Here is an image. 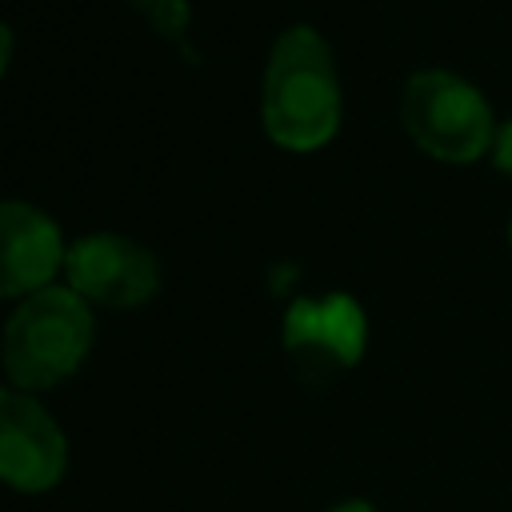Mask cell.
Returning a JSON list of instances; mask_svg holds the SVG:
<instances>
[{
	"label": "cell",
	"mask_w": 512,
	"mask_h": 512,
	"mask_svg": "<svg viewBox=\"0 0 512 512\" xmlns=\"http://www.w3.org/2000/svg\"><path fill=\"white\" fill-rule=\"evenodd\" d=\"M64 240L52 216L32 204H0V300L32 296L52 284L64 264Z\"/></svg>",
	"instance_id": "obj_7"
},
{
	"label": "cell",
	"mask_w": 512,
	"mask_h": 512,
	"mask_svg": "<svg viewBox=\"0 0 512 512\" xmlns=\"http://www.w3.org/2000/svg\"><path fill=\"white\" fill-rule=\"evenodd\" d=\"M8 60H12V32H8V24H0V76H4Z\"/></svg>",
	"instance_id": "obj_10"
},
{
	"label": "cell",
	"mask_w": 512,
	"mask_h": 512,
	"mask_svg": "<svg viewBox=\"0 0 512 512\" xmlns=\"http://www.w3.org/2000/svg\"><path fill=\"white\" fill-rule=\"evenodd\" d=\"M332 512H376L368 500H344V504H336Z\"/></svg>",
	"instance_id": "obj_11"
},
{
	"label": "cell",
	"mask_w": 512,
	"mask_h": 512,
	"mask_svg": "<svg viewBox=\"0 0 512 512\" xmlns=\"http://www.w3.org/2000/svg\"><path fill=\"white\" fill-rule=\"evenodd\" d=\"M400 124L408 140L444 164H472L496 144V112L488 96L448 68H420L400 92Z\"/></svg>",
	"instance_id": "obj_3"
},
{
	"label": "cell",
	"mask_w": 512,
	"mask_h": 512,
	"mask_svg": "<svg viewBox=\"0 0 512 512\" xmlns=\"http://www.w3.org/2000/svg\"><path fill=\"white\" fill-rule=\"evenodd\" d=\"M508 244H512V224H508Z\"/></svg>",
	"instance_id": "obj_12"
},
{
	"label": "cell",
	"mask_w": 512,
	"mask_h": 512,
	"mask_svg": "<svg viewBox=\"0 0 512 512\" xmlns=\"http://www.w3.org/2000/svg\"><path fill=\"white\" fill-rule=\"evenodd\" d=\"M68 288L104 308H140L160 288L156 256L120 232H92L68 244L64 252Z\"/></svg>",
	"instance_id": "obj_5"
},
{
	"label": "cell",
	"mask_w": 512,
	"mask_h": 512,
	"mask_svg": "<svg viewBox=\"0 0 512 512\" xmlns=\"http://www.w3.org/2000/svg\"><path fill=\"white\" fill-rule=\"evenodd\" d=\"M368 344L364 308L348 292L304 296L284 312V352L304 384H332L360 364Z\"/></svg>",
	"instance_id": "obj_4"
},
{
	"label": "cell",
	"mask_w": 512,
	"mask_h": 512,
	"mask_svg": "<svg viewBox=\"0 0 512 512\" xmlns=\"http://www.w3.org/2000/svg\"><path fill=\"white\" fill-rule=\"evenodd\" d=\"M128 4L140 12V20H144L160 40H168V44L176 48L180 60L196 64V44H192V36H188V28H192V4H188V0H128Z\"/></svg>",
	"instance_id": "obj_8"
},
{
	"label": "cell",
	"mask_w": 512,
	"mask_h": 512,
	"mask_svg": "<svg viewBox=\"0 0 512 512\" xmlns=\"http://www.w3.org/2000/svg\"><path fill=\"white\" fill-rule=\"evenodd\" d=\"M492 164H496V172H504L508 180H512V116L496 128V144H492Z\"/></svg>",
	"instance_id": "obj_9"
},
{
	"label": "cell",
	"mask_w": 512,
	"mask_h": 512,
	"mask_svg": "<svg viewBox=\"0 0 512 512\" xmlns=\"http://www.w3.org/2000/svg\"><path fill=\"white\" fill-rule=\"evenodd\" d=\"M68 468V440L24 388H0V480L20 492L52 488Z\"/></svg>",
	"instance_id": "obj_6"
},
{
	"label": "cell",
	"mask_w": 512,
	"mask_h": 512,
	"mask_svg": "<svg viewBox=\"0 0 512 512\" xmlns=\"http://www.w3.org/2000/svg\"><path fill=\"white\" fill-rule=\"evenodd\" d=\"M92 348V304L72 288L48 284L20 300L4 324L0 360L16 388L44 392L68 380Z\"/></svg>",
	"instance_id": "obj_2"
},
{
	"label": "cell",
	"mask_w": 512,
	"mask_h": 512,
	"mask_svg": "<svg viewBox=\"0 0 512 512\" xmlns=\"http://www.w3.org/2000/svg\"><path fill=\"white\" fill-rule=\"evenodd\" d=\"M260 116L272 144L288 152H316L340 128V76L328 40L296 24L288 28L264 68Z\"/></svg>",
	"instance_id": "obj_1"
}]
</instances>
